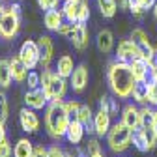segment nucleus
I'll return each mask as SVG.
<instances>
[{"instance_id":"38","label":"nucleus","mask_w":157,"mask_h":157,"mask_svg":"<svg viewBox=\"0 0 157 157\" xmlns=\"http://www.w3.org/2000/svg\"><path fill=\"white\" fill-rule=\"evenodd\" d=\"M58 4H60V0H37V6L41 10H45V11L58 8Z\"/></svg>"},{"instance_id":"20","label":"nucleus","mask_w":157,"mask_h":157,"mask_svg":"<svg viewBox=\"0 0 157 157\" xmlns=\"http://www.w3.org/2000/svg\"><path fill=\"white\" fill-rule=\"evenodd\" d=\"M64 13H62V10H49V11H45V15H43V25H45V28L47 30H52V32H56L58 28H60L62 25H64Z\"/></svg>"},{"instance_id":"23","label":"nucleus","mask_w":157,"mask_h":157,"mask_svg":"<svg viewBox=\"0 0 157 157\" xmlns=\"http://www.w3.org/2000/svg\"><path fill=\"white\" fill-rule=\"evenodd\" d=\"M34 144L30 139H19L13 146V157H34Z\"/></svg>"},{"instance_id":"43","label":"nucleus","mask_w":157,"mask_h":157,"mask_svg":"<svg viewBox=\"0 0 157 157\" xmlns=\"http://www.w3.org/2000/svg\"><path fill=\"white\" fill-rule=\"evenodd\" d=\"M155 2H157V0H140V6L148 11V10H151L155 6Z\"/></svg>"},{"instance_id":"10","label":"nucleus","mask_w":157,"mask_h":157,"mask_svg":"<svg viewBox=\"0 0 157 157\" xmlns=\"http://www.w3.org/2000/svg\"><path fill=\"white\" fill-rule=\"evenodd\" d=\"M25 103H26V107H30L34 110H41V109H47V105L51 101L41 88H28L25 94Z\"/></svg>"},{"instance_id":"8","label":"nucleus","mask_w":157,"mask_h":157,"mask_svg":"<svg viewBox=\"0 0 157 157\" xmlns=\"http://www.w3.org/2000/svg\"><path fill=\"white\" fill-rule=\"evenodd\" d=\"M88 81H90V73H88V67L84 64H78L75 66L71 77H69V86L75 94H82L88 86Z\"/></svg>"},{"instance_id":"15","label":"nucleus","mask_w":157,"mask_h":157,"mask_svg":"<svg viewBox=\"0 0 157 157\" xmlns=\"http://www.w3.org/2000/svg\"><path fill=\"white\" fill-rule=\"evenodd\" d=\"M71 43L77 51H84L90 45V32L86 28V23H75V32L71 37Z\"/></svg>"},{"instance_id":"52","label":"nucleus","mask_w":157,"mask_h":157,"mask_svg":"<svg viewBox=\"0 0 157 157\" xmlns=\"http://www.w3.org/2000/svg\"><path fill=\"white\" fill-rule=\"evenodd\" d=\"M0 6H4V0H0Z\"/></svg>"},{"instance_id":"16","label":"nucleus","mask_w":157,"mask_h":157,"mask_svg":"<svg viewBox=\"0 0 157 157\" xmlns=\"http://www.w3.org/2000/svg\"><path fill=\"white\" fill-rule=\"evenodd\" d=\"M84 133H86V127L78 122V120H73V122H69V125H67L66 140H67L71 146H78V144L82 142V139H84Z\"/></svg>"},{"instance_id":"47","label":"nucleus","mask_w":157,"mask_h":157,"mask_svg":"<svg viewBox=\"0 0 157 157\" xmlns=\"http://www.w3.org/2000/svg\"><path fill=\"white\" fill-rule=\"evenodd\" d=\"M88 157H105V153H103V150H101V151H95V153H90Z\"/></svg>"},{"instance_id":"28","label":"nucleus","mask_w":157,"mask_h":157,"mask_svg":"<svg viewBox=\"0 0 157 157\" xmlns=\"http://www.w3.org/2000/svg\"><path fill=\"white\" fill-rule=\"evenodd\" d=\"M97 8H99V13L105 19H112L118 13V2L116 0H97Z\"/></svg>"},{"instance_id":"40","label":"nucleus","mask_w":157,"mask_h":157,"mask_svg":"<svg viewBox=\"0 0 157 157\" xmlns=\"http://www.w3.org/2000/svg\"><path fill=\"white\" fill-rule=\"evenodd\" d=\"M47 151H49V157H64L66 155V151L58 146V144H52L51 148H47Z\"/></svg>"},{"instance_id":"45","label":"nucleus","mask_w":157,"mask_h":157,"mask_svg":"<svg viewBox=\"0 0 157 157\" xmlns=\"http://www.w3.org/2000/svg\"><path fill=\"white\" fill-rule=\"evenodd\" d=\"M118 10H129V0H116Z\"/></svg>"},{"instance_id":"11","label":"nucleus","mask_w":157,"mask_h":157,"mask_svg":"<svg viewBox=\"0 0 157 157\" xmlns=\"http://www.w3.org/2000/svg\"><path fill=\"white\" fill-rule=\"evenodd\" d=\"M135 58H140L139 56V49H136V45L133 43V39H122L120 43H118V49H116V60L120 62H133Z\"/></svg>"},{"instance_id":"33","label":"nucleus","mask_w":157,"mask_h":157,"mask_svg":"<svg viewBox=\"0 0 157 157\" xmlns=\"http://www.w3.org/2000/svg\"><path fill=\"white\" fill-rule=\"evenodd\" d=\"M66 103V110H67V116H69V122L73 120H78V109H81V103L78 101H64Z\"/></svg>"},{"instance_id":"24","label":"nucleus","mask_w":157,"mask_h":157,"mask_svg":"<svg viewBox=\"0 0 157 157\" xmlns=\"http://www.w3.org/2000/svg\"><path fill=\"white\" fill-rule=\"evenodd\" d=\"M131 97H133V101L139 103V105H148V81L135 82Z\"/></svg>"},{"instance_id":"42","label":"nucleus","mask_w":157,"mask_h":157,"mask_svg":"<svg viewBox=\"0 0 157 157\" xmlns=\"http://www.w3.org/2000/svg\"><path fill=\"white\" fill-rule=\"evenodd\" d=\"M148 66H150V69H153V67H157V47H155V51H153V54L150 56V60H148Z\"/></svg>"},{"instance_id":"9","label":"nucleus","mask_w":157,"mask_h":157,"mask_svg":"<svg viewBox=\"0 0 157 157\" xmlns=\"http://www.w3.org/2000/svg\"><path fill=\"white\" fill-rule=\"evenodd\" d=\"M19 125L26 133H37L39 131V118H37L36 110L30 107H25L19 110Z\"/></svg>"},{"instance_id":"51","label":"nucleus","mask_w":157,"mask_h":157,"mask_svg":"<svg viewBox=\"0 0 157 157\" xmlns=\"http://www.w3.org/2000/svg\"><path fill=\"white\" fill-rule=\"evenodd\" d=\"M64 157H75V155H73V153H66Z\"/></svg>"},{"instance_id":"29","label":"nucleus","mask_w":157,"mask_h":157,"mask_svg":"<svg viewBox=\"0 0 157 157\" xmlns=\"http://www.w3.org/2000/svg\"><path fill=\"white\" fill-rule=\"evenodd\" d=\"M131 142H133V146L139 150L140 153H148V151H150V146H148V142H146V136H144V133H142L140 127L133 131V139H131Z\"/></svg>"},{"instance_id":"1","label":"nucleus","mask_w":157,"mask_h":157,"mask_svg":"<svg viewBox=\"0 0 157 157\" xmlns=\"http://www.w3.org/2000/svg\"><path fill=\"white\" fill-rule=\"evenodd\" d=\"M107 81H109V88L110 92L118 97V99H129L133 86H135V77L131 73L129 64L114 60L109 64L107 67Z\"/></svg>"},{"instance_id":"17","label":"nucleus","mask_w":157,"mask_h":157,"mask_svg":"<svg viewBox=\"0 0 157 157\" xmlns=\"http://www.w3.org/2000/svg\"><path fill=\"white\" fill-rule=\"evenodd\" d=\"M10 66H11V75H13V81L15 82H26V77H28V66L21 60V56L15 54L13 58H10Z\"/></svg>"},{"instance_id":"27","label":"nucleus","mask_w":157,"mask_h":157,"mask_svg":"<svg viewBox=\"0 0 157 157\" xmlns=\"http://www.w3.org/2000/svg\"><path fill=\"white\" fill-rule=\"evenodd\" d=\"M155 116H157V109L155 107L142 105V109H140V127H153Z\"/></svg>"},{"instance_id":"36","label":"nucleus","mask_w":157,"mask_h":157,"mask_svg":"<svg viewBox=\"0 0 157 157\" xmlns=\"http://www.w3.org/2000/svg\"><path fill=\"white\" fill-rule=\"evenodd\" d=\"M56 32L60 34L62 37H66V39H69V41H71V37H73V32H75V23H69V21H67V23H64L60 28H58Z\"/></svg>"},{"instance_id":"19","label":"nucleus","mask_w":157,"mask_h":157,"mask_svg":"<svg viewBox=\"0 0 157 157\" xmlns=\"http://www.w3.org/2000/svg\"><path fill=\"white\" fill-rule=\"evenodd\" d=\"M95 47H97V51L103 52V54L110 52L114 49V34L110 30H107V28L99 30L97 36H95Z\"/></svg>"},{"instance_id":"2","label":"nucleus","mask_w":157,"mask_h":157,"mask_svg":"<svg viewBox=\"0 0 157 157\" xmlns=\"http://www.w3.org/2000/svg\"><path fill=\"white\" fill-rule=\"evenodd\" d=\"M69 125V116L64 101H51L45 109V129L47 135L54 140L66 139V131Z\"/></svg>"},{"instance_id":"48","label":"nucleus","mask_w":157,"mask_h":157,"mask_svg":"<svg viewBox=\"0 0 157 157\" xmlns=\"http://www.w3.org/2000/svg\"><path fill=\"white\" fill-rule=\"evenodd\" d=\"M150 78L157 81V67H153V69H151V73H150Z\"/></svg>"},{"instance_id":"4","label":"nucleus","mask_w":157,"mask_h":157,"mask_svg":"<svg viewBox=\"0 0 157 157\" xmlns=\"http://www.w3.org/2000/svg\"><path fill=\"white\" fill-rule=\"evenodd\" d=\"M21 30V4L11 2L2 17L0 23V37L2 39H13Z\"/></svg>"},{"instance_id":"18","label":"nucleus","mask_w":157,"mask_h":157,"mask_svg":"<svg viewBox=\"0 0 157 157\" xmlns=\"http://www.w3.org/2000/svg\"><path fill=\"white\" fill-rule=\"evenodd\" d=\"M129 67H131V73H133L136 82H142V81H148L150 78L151 69H150L148 62L142 60V58H135L133 62H129Z\"/></svg>"},{"instance_id":"49","label":"nucleus","mask_w":157,"mask_h":157,"mask_svg":"<svg viewBox=\"0 0 157 157\" xmlns=\"http://www.w3.org/2000/svg\"><path fill=\"white\" fill-rule=\"evenodd\" d=\"M151 11H153V17H155V19H157V2H155V6H153V8H151Z\"/></svg>"},{"instance_id":"53","label":"nucleus","mask_w":157,"mask_h":157,"mask_svg":"<svg viewBox=\"0 0 157 157\" xmlns=\"http://www.w3.org/2000/svg\"><path fill=\"white\" fill-rule=\"evenodd\" d=\"M11 2H21V0H11Z\"/></svg>"},{"instance_id":"37","label":"nucleus","mask_w":157,"mask_h":157,"mask_svg":"<svg viewBox=\"0 0 157 157\" xmlns=\"http://www.w3.org/2000/svg\"><path fill=\"white\" fill-rule=\"evenodd\" d=\"M26 84H28V88H39V86H41V75L30 69L28 77H26Z\"/></svg>"},{"instance_id":"41","label":"nucleus","mask_w":157,"mask_h":157,"mask_svg":"<svg viewBox=\"0 0 157 157\" xmlns=\"http://www.w3.org/2000/svg\"><path fill=\"white\" fill-rule=\"evenodd\" d=\"M34 157H49V151H47V148H43V146H36Z\"/></svg>"},{"instance_id":"21","label":"nucleus","mask_w":157,"mask_h":157,"mask_svg":"<svg viewBox=\"0 0 157 157\" xmlns=\"http://www.w3.org/2000/svg\"><path fill=\"white\" fill-rule=\"evenodd\" d=\"M73 69H75V62H73V58L69 56V54H62L60 58H58V62H56V73L60 75V77H64V78H69L71 77V73H73Z\"/></svg>"},{"instance_id":"13","label":"nucleus","mask_w":157,"mask_h":157,"mask_svg":"<svg viewBox=\"0 0 157 157\" xmlns=\"http://www.w3.org/2000/svg\"><path fill=\"white\" fill-rule=\"evenodd\" d=\"M37 47H39V66L49 67L51 60H52V54H54V43L49 36H41L37 39Z\"/></svg>"},{"instance_id":"35","label":"nucleus","mask_w":157,"mask_h":157,"mask_svg":"<svg viewBox=\"0 0 157 157\" xmlns=\"http://www.w3.org/2000/svg\"><path fill=\"white\" fill-rule=\"evenodd\" d=\"M88 19H90V4H88V0H82L81 8H78V19H77V23H88Z\"/></svg>"},{"instance_id":"6","label":"nucleus","mask_w":157,"mask_h":157,"mask_svg":"<svg viewBox=\"0 0 157 157\" xmlns=\"http://www.w3.org/2000/svg\"><path fill=\"white\" fill-rule=\"evenodd\" d=\"M131 39H133V43L136 45V49H139V56L142 58V60H150V56L153 54V51H155V47L151 45V41H150V37H148V34L142 30V28H135L133 32H131V36H129Z\"/></svg>"},{"instance_id":"39","label":"nucleus","mask_w":157,"mask_h":157,"mask_svg":"<svg viewBox=\"0 0 157 157\" xmlns=\"http://www.w3.org/2000/svg\"><path fill=\"white\" fill-rule=\"evenodd\" d=\"M13 155V148L10 144V140L6 139L2 144H0V157H11Z\"/></svg>"},{"instance_id":"12","label":"nucleus","mask_w":157,"mask_h":157,"mask_svg":"<svg viewBox=\"0 0 157 157\" xmlns=\"http://www.w3.org/2000/svg\"><path fill=\"white\" fill-rule=\"evenodd\" d=\"M120 122H124L129 129H139L140 127V109L136 107L135 103H127L124 109H122V114H120Z\"/></svg>"},{"instance_id":"14","label":"nucleus","mask_w":157,"mask_h":157,"mask_svg":"<svg viewBox=\"0 0 157 157\" xmlns=\"http://www.w3.org/2000/svg\"><path fill=\"white\" fill-rule=\"evenodd\" d=\"M112 127V116L105 110H97L94 112V129H95V136H107V133L110 131Z\"/></svg>"},{"instance_id":"46","label":"nucleus","mask_w":157,"mask_h":157,"mask_svg":"<svg viewBox=\"0 0 157 157\" xmlns=\"http://www.w3.org/2000/svg\"><path fill=\"white\" fill-rule=\"evenodd\" d=\"M6 10H8V6H0V23H2V17H4Z\"/></svg>"},{"instance_id":"26","label":"nucleus","mask_w":157,"mask_h":157,"mask_svg":"<svg viewBox=\"0 0 157 157\" xmlns=\"http://www.w3.org/2000/svg\"><path fill=\"white\" fill-rule=\"evenodd\" d=\"M13 81L11 75V66L8 58H0V88H8Z\"/></svg>"},{"instance_id":"50","label":"nucleus","mask_w":157,"mask_h":157,"mask_svg":"<svg viewBox=\"0 0 157 157\" xmlns=\"http://www.w3.org/2000/svg\"><path fill=\"white\" fill-rule=\"evenodd\" d=\"M153 129H155V133H157V116H155V124H153Z\"/></svg>"},{"instance_id":"44","label":"nucleus","mask_w":157,"mask_h":157,"mask_svg":"<svg viewBox=\"0 0 157 157\" xmlns=\"http://www.w3.org/2000/svg\"><path fill=\"white\" fill-rule=\"evenodd\" d=\"M6 124H0V144H2L6 139H8V135H6V127H4Z\"/></svg>"},{"instance_id":"32","label":"nucleus","mask_w":157,"mask_h":157,"mask_svg":"<svg viewBox=\"0 0 157 157\" xmlns=\"http://www.w3.org/2000/svg\"><path fill=\"white\" fill-rule=\"evenodd\" d=\"M148 105L157 107V81L148 78Z\"/></svg>"},{"instance_id":"3","label":"nucleus","mask_w":157,"mask_h":157,"mask_svg":"<svg viewBox=\"0 0 157 157\" xmlns=\"http://www.w3.org/2000/svg\"><path fill=\"white\" fill-rule=\"evenodd\" d=\"M131 139H133V129H129L124 122H116L112 124L110 131L107 133L109 150L114 153H124L129 150V146H133Z\"/></svg>"},{"instance_id":"30","label":"nucleus","mask_w":157,"mask_h":157,"mask_svg":"<svg viewBox=\"0 0 157 157\" xmlns=\"http://www.w3.org/2000/svg\"><path fill=\"white\" fill-rule=\"evenodd\" d=\"M78 122L84 127L94 124V110L90 109V105H81V109H78Z\"/></svg>"},{"instance_id":"34","label":"nucleus","mask_w":157,"mask_h":157,"mask_svg":"<svg viewBox=\"0 0 157 157\" xmlns=\"http://www.w3.org/2000/svg\"><path fill=\"white\" fill-rule=\"evenodd\" d=\"M140 129H142V133L146 136V142L150 146V151L155 150V146H157V133H155V129L153 127H140Z\"/></svg>"},{"instance_id":"25","label":"nucleus","mask_w":157,"mask_h":157,"mask_svg":"<svg viewBox=\"0 0 157 157\" xmlns=\"http://www.w3.org/2000/svg\"><path fill=\"white\" fill-rule=\"evenodd\" d=\"M99 109L109 112L112 118L120 114V103H118V99H114L112 95H101V99H99Z\"/></svg>"},{"instance_id":"7","label":"nucleus","mask_w":157,"mask_h":157,"mask_svg":"<svg viewBox=\"0 0 157 157\" xmlns=\"http://www.w3.org/2000/svg\"><path fill=\"white\" fill-rule=\"evenodd\" d=\"M67 78L60 77L56 71H52V78H51V86H49V92H47V97L49 101H64V97L67 94Z\"/></svg>"},{"instance_id":"31","label":"nucleus","mask_w":157,"mask_h":157,"mask_svg":"<svg viewBox=\"0 0 157 157\" xmlns=\"http://www.w3.org/2000/svg\"><path fill=\"white\" fill-rule=\"evenodd\" d=\"M10 116V103H8V95L4 90H0V124H6Z\"/></svg>"},{"instance_id":"22","label":"nucleus","mask_w":157,"mask_h":157,"mask_svg":"<svg viewBox=\"0 0 157 157\" xmlns=\"http://www.w3.org/2000/svg\"><path fill=\"white\" fill-rule=\"evenodd\" d=\"M81 2H82V0H64V2H62V13H64V17H66V21L77 23Z\"/></svg>"},{"instance_id":"5","label":"nucleus","mask_w":157,"mask_h":157,"mask_svg":"<svg viewBox=\"0 0 157 157\" xmlns=\"http://www.w3.org/2000/svg\"><path fill=\"white\" fill-rule=\"evenodd\" d=\"M19 56H21V60L28 66V69H36L39 66V47H37V41H34V39H25L21 49H19Z\"/></svg>"}]
</instances>
